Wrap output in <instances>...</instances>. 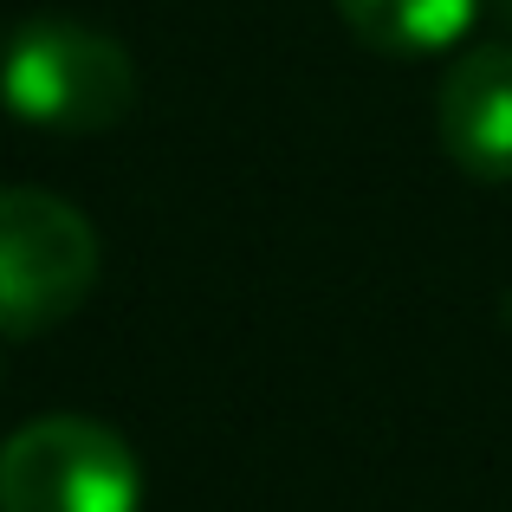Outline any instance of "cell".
Wrapping results in <instances>:
<instances>
[{
	"label": "cell",
	"mask_w": 512,
	"mask_h": 512,
	"mask_svg": "<svg viewBox=\"0 0 512 512\" xmlns=\"http://www.w3.org/2000/svg\"><path fill=\"white\" fill-rule=\"evenodd\" d=\"M0 104L33 130L98 137L137 104V65L104 26L39 13L0 46Z\"/></svg>",
	"instance_id": "6da1fadb"
},
{
	"label": "cell",
	"mask_w": 512,
	"mask_h": 512,
	"mask_svg": "<svg viewBox=\"0 0 512 512\" xmlns=\"http://www.w3.org/2000/svg\"><path fill=\"white\" fill-rule=\"evenodd\" d=\"M98 227L46 188H0V338L65 325L98 286Z\"/></svg>",
	"instance_id": "7a4b0ae2"
},
{
	"label": "cell",
	"mask_w": 512,
	"mask_h": 512,
	"mask_svg": "<svg viewBox=\"0 0 512 512\" xmlns=\"http://www.w3.org/2000/svg\"><path fill=\"white\" fill-rule=\"evenodd\" d=\"M143 467L91 415H39L0 441V512H137Z\"/></svg>",
	"instance_id": "3957f363"
},
{
	"label": "cell",
	"mask_w": 512,
	"mask_h": 512,
	"mask_svg": "<svg viewBox=\"0 0 512 512\" xmlns=\"http://www.w3.org/2000/svg\"><path fill=\"white\" fill-rule=\"evenodd\" d=\"M435 130L461 175L512 182V39H480L448 65Z\"/></svg>",
	"instance_id": "277c9868"
},
{
	"label": "cell",
	"mask_w": 512,
	"mask_h": 512,
	"mask_svg": "<svg viewBox=\"0 0 512 512\" xmlns=\"http://www.w3.org/2000/svg\"><path fill=\"white\" fill-rule=\"evenodd\" d=\"M338 13L363 46L415 59V52H448L474 26L480 0H338Z\"/></svg>",
	"instance_id": "5b68a950"
},
{
	"label": "cell",
	"mask_w": 512,
	"mask_h": 512,
	"mask_svg": "<svg viewBox=\"0 0 512 512\" xmlns=\"http://www.w3.org/2000/svg\"><path fill=\"white\" fill-rule=\"evenodd\" d=\"M493 7H500V13H506V20H512V0H493Z\"/></svg>",
	"instance_id": "8992f818"
}]
</instances>
